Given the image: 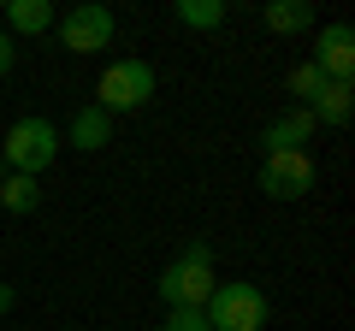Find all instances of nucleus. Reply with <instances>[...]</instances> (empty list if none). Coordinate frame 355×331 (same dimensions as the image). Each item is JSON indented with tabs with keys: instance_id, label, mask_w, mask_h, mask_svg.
Returning a JSON list of instances; mask_svg holds the SVG:
<instances>
[{
	"instance_id": "5",
	"label": "nucleus",
	"mask_w": 355,
	"mask_h": 331,
	"mask_svg": "<svg viewBox=\"0 0 355 331\" xmlns=\"http://www.w3.org/2000/svg\"><path fill=\"white\" fill-rule=\"evenodd\" d=\"M261 190L272 202H296V195L314 190V154L308 148H284V154H266L261 160Z\"/></svg>"
},
{
	"instance_id": "7",
	"label": "nucleus",
	"mask_w": 355,
	"mask_h": 331,
	"mask_svg": "<svg viewBox=\"0 0 355 331\" xmlns=\"http://www.w3.org/2000/svg\"><path fill=\"white\" fill-rule=\"evenodd\" d=\"M314 65L326 83H349L355 77V30L349 24H326L320 30V48H314Z\"/></svg>"
},
{
	"instance_id": "8",
	"label": "nucleus",
	"mask_w": 355,
	"mask_h": 331,
	"mask_svg": "<svg viewBox=\"0 0 355 331\" xmlns=\"http://www.w3.org/2000/svg\"><path fill=\"white\" fill-rule=\"evenodd\" d=\"M314 113H308V107H291V113H279V118H272V125H266L261 130V148L266 154H284V148H302V142L308 136H314Z\"/></svg>"
},
{
	"instance_id": "12",
	"label": "nucleus",
	"mask_w": 355,
	"mask_h": 331,
	"mask_svg": "<svg viewBox=\"0 0 355 331\" xmlns=\"http://www.w3.org/2000/svg\"><path fill=\"white\" fill-rule=\"evenodd\" d=\"M6 18H12V30L18 36H42V30H53V6L48 0H12V6H6Z\"/></svg>"
},
{
	"instance_id": "14",
	"label": "nucleus",
	"mask_w": 355,
	"mask_h": 331,
	"mask_svg": "<svg viewBox=\"0 0 355 331\" xmlns=\"http://www.w3.org/2000/svg\"><path fill=\"white\" fill-rule=\"evenodd\" d=\"M178 24H190V30L225 24V0H178Z\"/></svg>"
},
{
	"instance_id": "10",
	"label": "nucleus",
	"mask_w": 355,
	"mask_h": 331,
	"mask_svg": "<svg viewBox=\"0 0 355 331\" xmlns=\"http://www.w3.org/2000/svg\"><path fill=\"white\" fill-rule=\"evenodd\" d=\"M65 136H71V148H83V154L89 148H107V142H113V118H107L101 107H77Z\"/></svg>"
},
{
	"instance_id": "4",
	"label": "nucleus",
	"mask_w": 355,
	"mask_h": 331,
	"mask_svg": "<svg viewBox=\"0 0 355 331\" xmlns=\"http://www.w3.org/2000/svg\"><path fill=\"white\" fill-rule=\"evenodd\" d=\"M148 95H154V65L148 60H113L101 71V83H95V107H101L107 118L148 107Z\"/></svg>"
},
{
	"instance_id": "1",
	"label": "nucleus",
	"mask_w": 355,
	"mask_h": 331,
	"mask_svg": "<svg viewBox=\"0 0 355 331\" xmlns=\"http://www.w3.org/2000/svg\"><path fill=\"white\" fill-rule=\"evenodd\" d=\"M214 249H207L202 237L196 242H184L178 249V260L160 272V296H166V307H207V296H214Z\"/></svg>"
},
{
	"instance_id": "18",
	"label": "nucleus",
	"mask_w": 355,
	"mask_h": 331,
	"mask_svg": "<svg viewBox=\"0 0 355 331\" xmlns=\"http://www.w3.org/2000/svg\"><path fill=\"white\" fill-rule=\"evenodd\" d=\"M12 302H18V290H12V284H0V314H12Z\"/></svg>"
},
{
	"instance_id": "3",
	"label": "nucleus",
	"mask_w": 355,
	"mask_h": 331,
	"mask_svg": "<svg viewBox=\"0 0 355 331\" xmlns=\"http://www.w3.org/2000/svg\"><path fill=\"white\" fill-rule=\"evenodd\" d=\"M53 154H60V130L48 125V118H18L12 130H6V142H0V160H6V172H24V178H42L53 166Z\"/></svg>"
},
{
	"instance_id": "2",
	"label": "nucleus",
	"mask_w": 355,
	"mask_h": 331,
	"mask_svg": "<svg viewBox=\"0 0 355 331\" xmlns=\"http://www.w3.org/2000/svg\"><path fill=\"white\" fill-rule=\"evenodd\" d=\"M202 314H207L214 331H266L272 302H266L261 284H214V296H207Z\"/></svg>"
},
{
	"instance_id": "16",
	"label": "nucleus",
	"mask_w": 355,
	"mask_h": 331,
	"mask_svg": "<svg viewBox=\"0 0 355 331\" xmlns=\"http://www.w3.org/2000/svg\"><path fill=\"white\" fill-rule=\"evenodd\" d=\"M166 331H214L202 307H166Z\"/></svg>"
},
{
	"instance_id": "17",
	"label": "nucleus",
	"mask_w": 355,
	"mask_h": 331,
	"mask_svg": "<svg viewBox=\"0 0 355 331\" xmlns=\"http://www.w3.org/2000/svg\"><path fill=\"white\" fill-rule=\"evenodd\" d=\"M12 60H18V48H12V36H0V77L12 71Z\"/></svg>"
},
{
	"instance_id": "9",
	"label": "nucleus",
	"mask_w": 355,
	"mask_h": 331,
	"mask_svg": "<svg viewBox=\"0 0 355 331\" xmlns=\"http://www.w3.org/2000/svg\"><path fill=\"white\" fill-rule=\"evenodd\" d=\"M308 113H314V125H349L355 113V83H320V95L308 101Z\"/></svg>"
},
{
	"instance_id": "11",
	"label": "nucleus",
	"mask_w": 355,
	"mask_h": 331,
	"mask_svg": "<svg viewBox=\"0 0 355 331\" xmlns=\"http://www.w3.org/2000/svg\"><path fill=\"white\" fill-rule=\"evenodd\" d=\"M266 30H272V36H296V30H308L314 24V6H308V0H266Z\"/></svg>"
},
{
	"instance_id": "13",
	"label": "nucleus",
	"mask_w": 355,
	"mask_h": 331,
	"mask_svg": "<svg viewBox=\"0 0 355 331\" xmlns=\"http://www.w3.org/2000/svg\"><path fill=\"white\" fill-rule=\"evenodd\" d=\"M36 202H42L36 178H24V172H6V184H0V207H6V213H36Z\"/></svg>"
},
{
	"instance_id": "6",
	"label": "nucleus",
	"mask_w": 355,
	"mask_h": 331,
	"mask_svg": "<svg viewBox=\"0 0 355 331\" xmlns=\"http://www.w3.org/2000/svg\"><path fill=\"white\" fill-rule=\"evenodd\" d=\"M60 24V48L65 53H101L107 42H113V12H107L101 0H83V6H71L65 18H53Z\"/></svg>"
},
{
	"instance_id": "15",
	"label": "nucleus",
	"mask_w": 355,
	"mask_h": 331,
	"mask_svg": "<svg viewBox=\"0 0 355 331\" xmlns=\"http://www.w3.org/2000/svg\"><path fill=\"white\" fill-rule=\"evenodd\" d=\"M320 83H326V77H320V65H314V60H302V65H296V71H291V95H296V107H308V101H314V95H320Z\"/></svg>"
}]
</instances>
